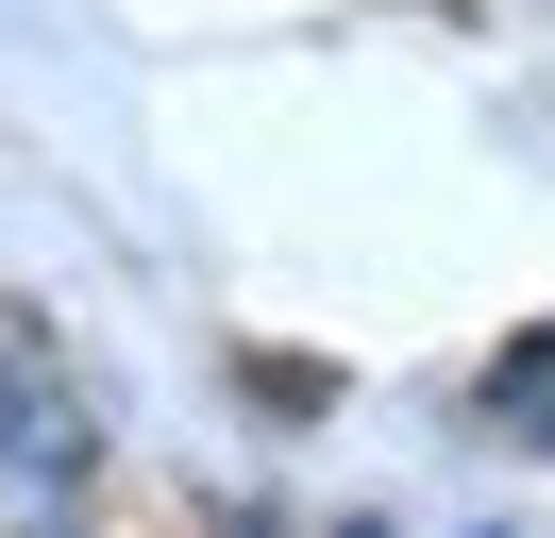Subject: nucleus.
Wrapping results in <instances>:
<instances>
[{
	"label": "nucleus",
	"mask_w": 555,
	"mask_h": 538,
	"mask_svg": "<svg viewBox=\"0 0 555 538\" xmlns=\"http://www.w3.org/2000/svg\"><path fill=\"white\" fill-rule=\"evenodd\" d=\"M68 488H85V387H68V354L0 303V504H17V522H68Z\"/></svg>",
	"instance_id": "1"
}]
</instances>
